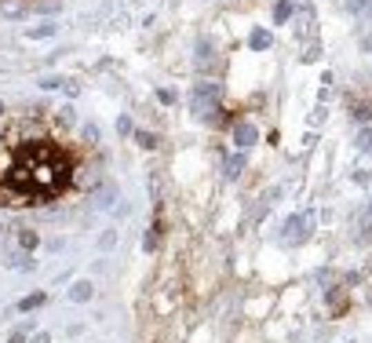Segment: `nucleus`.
I'll list each match as a JSON object with an SVG mask.
<instances>
[{"label":"nucleus","mask_w":372,"mask_h":343,"mask_svg":"<svg viewBox=\"0 0 372 343\" xmlns=\"http://www.w3.org/2000/svg\"><path fill=\"white\" fill-rule=\"evenodd\" d=\"M70 172H73L70 157L55 143H48V139H26L15 150V157H11L8 183L19 186L30 205H41L44 197H55L59 190H66Z\"/></svg>","instance_id":"obj_1"},{"label":"nucleus","mask_w":372,"mask_h":343,"mask_svg":"<svg viewBox=\"0 0 372 343\" xmlns=\"http://www.w3.org/2000/svg\"><path fill=\"white\" fill-rule=\"evenodd\" d=\"M190 113L201 124H223V88L215 81H197L190 95Z\"/></svg>","instance_id":"obj_2"},{"label":"nucleus","mask_w":372,"mask_h":343,"mask_svg":"<svg viewBox=\"0 0 372 343\" xmlns=\"http://www.w3.org/2000/svg\"><path fill=\"white\" fill-rule=\"evenodd\" d=\"M281 245H303L306 241V215H288L285 226H281Z\"/></svg>","instance_id":"obj_3"},{"label":"nucleus","mask_w":372,"mask_h":343,"mask_svg":"<svg viewBox=\"0 0 372 343\" xmlns=\"http://www.w3.org/2000/svg\"><path fill=\"white\" fill-rule=\"evenodd\" d=\"M4 266H11V271H37V259H33V252H26V248H8L4 252Z\"/></svg>","instance_id":"obj_4"},{"label":"nucleus","mask_w":372,"mask_h":343,"mask_svg":"<svg viewBox=\"0 0 372 343\" xmlns=\"http://www.w3.org/2000/svg\"><path fill=\"white\" fill-rule=\"evenodd\" d=\"M234 143H237V150L255 146V143H260V128H255V124H248V121H237V124H234Z\"/></svg>","instance_id":"obj_5"},{"label":"nucleus","mask_w":372,"mask_h":343,"mask_svg":"<svg viewBox=\"0 0 372 343\" xmlns=\"http://www.w3.org/2000/svg\"><path fill=\"white\" fill-rule=\"evenodd\" d=\"M245 168H248V154H245V150H237V154H230L223 161V175H226V179H237Z\"/></svg>","instance_id":"obj_6"},{"label":"nucleus","mask_w":372,"mask_h":343,"mask_svg":"<svg viewBox=\"0 0 372 343\" xmlns=\"http://www.w3.org/2000/svg\"><path fill=\"white\" fill-rule=\"evenodd\" d=\"M15 245L26 252H37L41 248V234H37L33 226H15Z\"/></svg>","instance_id":"obj_7"},{"label":"nucleus","mask_w":372,"mask_h":343,"mask_svg":"<svg viewBox=\"0 0 372 343\" xmlns=\"http://www.w3.org/2000/svg\"><path fill=\"white\" fill-rule=\"evenodd\" d=\"M55 33H59V22L44 19V22H37V26L26 30V41H48V37H55Z\"/></svg>","instance_id":"obj_8"},{"label":"nucleus","mask_w":372,"mask_h":343,"mask_svg":"<svg viewBox=\"0 0 372 343\" xmlns=\"http://www.w3.org/2000/svg\"><path fill=\"white\" fill-rule=\"evenodd\" d=\"M66 296H70V303H88V300L95 296V285L88 282V277H81V282H73V285H70Z\"/></svg>","instance_id":"obj_9"},{"label":"nucleus","mask_w":372,"mask_h":343,"mask_svg":"<svg viewBox=\"0 0 372 343\" xmlns=\"http://www.w3.org/2000/svg\"><path fill=\"white\" fill-rule=\"evenodd\" d=\"M271 44H274V33L266 30V26H255V30L248 33V48H252V52H266Z\"/></svg>","instance_id":"obj_10"},{"label":"nucleus","mask_w":372,"mask_h":343,"mask_svg":"<svg viewBox=\"0 0 372 343\" xmlns=\"http://www.w3.org/2000/svg\"><path fill=\"white\" fill-rule=\"evenodd\" d=\"M0 205L8 208V205H30V201H26V194H22L19 186H11V183L4 179V183H0Z\"/></svg>","instance_id":"obj_11"},{"label":"nucleus","mask_w":372,"mask_h":343,"mask_svg":"<svg viewBox=\"0 0 372 343\" xmlns=\"http://www.w3.org/2000/svg\"><path fill=\"white\" fill-rule=\"evenodd\" d=\"M44 303H48L44 292H30V296H22V300H19V314H33V311H41Z\"/></svg>","instance_id":"obj_12"},{"label":"nucleus","mask_w":372,"mask_h":343,"mask_svg":"<svg viewBox=\"0 0 372 343\" xmlns=\"http://www.w3.org/2000/svg\"><path fill=\"white\" fill-rule=\"evenodd\" d=\"M113 201H117V186H113V183H102V190L95 194V205H99V208H110Z\"/></svg>","instance_id":"obj_13"},{"label":"nucleus","mask_w":372,"mask_h":343,"mask_svg":"<svg viewBox=\"0 0 372 343\" xmlns=\"http://www.w3.org/2000/svg\"><path fill=\"white\" fill-rule=\"evenodd\" d=\"M292 11H296L292 0H277V4H274V22H277V26H285V22L292 19Z\"/></svg>","instance_id":"obj_14"},{"label":"nucleus","mask_w":372,"mask_h":343,"mask_svg":"<svg viewBox=\"0 0 372 343\" xmlns=\"http://www.w3.org/2000/svg\"><path fill=\"white\" fill-rule=\"evenodd\" d=\"M70 77H59V73H48V77H41V92H59V88H66Z\"/></svg>","instance_id":"obj_15"},{"label":"nucleus","mask_w":372,"mask_h":343,"mask_svg":"<svg viewBox=\"0 0 372 343\" xmlns=\"http://www.w3.org/2000/svg\"><path fill=\"white\" fill-rule=\"evenodd\" d=\"M55 121L62 124V128H73V124H77V110H73V106L66 103V106L59 110V117H55Z\"/></svg>","instance_id":"obj_16"},{"label":"nucleus","mask_w":372,"mask_h":343,"mask_svg":"<svg viewBox=\"0 0 372 343\" xmlns=\"http://www.w3.org/2000/svg\"><path fill=\"white\" fill-rule=\"evenodd\" d=\"M135 143L143 146V150H157V135H153V132H143V128H139V132H135Z\"/></svg>","instance_id":"obj_17"},{"label":"nucleus","mask_w":372,"mask_h":343,"mask_svg":"<svg viewBox=\"0 0 372 343\" xmlns=\"http://www.w3.org/2000/svg\"><path fill=\"white\" fill-rule=\"evenodd\" d=\"M358 150H362V154H369V150H372V124L358 132Z\"/></svg>","instance_id":"obj_18"},{"label":"nucleus","mask_w":372,"mask_h":343,"mask_svg":"<svg viewBox=\"0 0 372 343\" xmlns=\"http://www.w3.org/2000/svg\"><path fill=\"white\" fill-rule=\"evenodd\" d=\"M81 135H84V143H88V146H95V143H99V124L88 121L84 128H81Z\"/></svg>","instance_id":"obj_19"},{"label":"nucleus","mask_w":372,"mask_h":343,"mask_svg":"<svg viewBox=\"0 0 372 343\" xmlns=\"http://www.w3.org/2000/svg\"><path fill=\"white\" fill-rule=\"evenodd\" d=\"M197 62H212V41H208V37L197 41Z\"/></svg>","instance_id":"obj_20"},{"label":"nucleus","mask_w":372,"mask_h":343,"mask_svg":"<svg viewBox=\"0 0 372 343\" xmlns=\"http://www.w3.org/2000/svg\"><path fill=\"white\" fill-rule=\"evenodd\" d=\"M322 59V44H306V52H303V62H317Z\"/></svg>","instance_id":"obj_21"},{"label":"nucleus","mask_w":372,"mask_h":343,"mask_svg":"<svg viewBox=\"0 0 372 343\" xmlns=\"http://www.w3.org/2000/svg\"><path fill=\"white\" fill-rule=\"evenodd\" d=\"M157 103H161V106H175V92H172V88H161V92H157Z\"/></svg>","instance_id":"obj_22"},{"label":"nucleus","mask_w":372,"mask_h":343,"mask_svg":"<svg viewBox=\"0 0 372 343\" xmlns=\"http://www.w3.org/2000/svg\"><path fill=\"white\" fill-rule=\"evenodd\" d=\"M117 132H121V135H135V124H132V117H117Z\"/></svg>","instance_id":"obj_23"},{"label":"nucleus","mask_w":372,"mask_h":343,"mask_svg":"<svg viewBox=\"0 0 372 343\" xmlns=\"http://www.w3.org/2000/svg\"><path fill=\"white\" fill-rule=\"evenodd\" d=\"M113 245H117V231L102 234V241H99V248H113Z\"/></svg>","instance_id":"obj_24"},{"label":"nucleus","mask_w":372,"mask_h":343,"mask_svg":"<svg viewBox=\"0 0 372 343\" xmlns=\"http://www.w3.org/2000/svg\"><path fill=\"white\" fill-rule=\"evenodd\" d=\"M30 343H51V333H33Z\"/></svg>","instance_id":"obj_25"},{"label":"nucleus","mask_w":372,"mask_h":343,"mask_svg":"<svg viewBox=\"0 0 372 343\" xmlns=\"http://www.w3.org/2000/svg\"><path fill=\"white\" fill-rule=\"evenodd\" d=\"M62 92H66V95H70V99H73V95H77V92H81V88H77V81H66V88H62Z\"/></svg>","instance_id":"obj_26"},{"label":"nucleus","mask_w":372,"mask_h":343,"mask_svg":"<svg viewBox=\"0 0 372 343\" xmlns=\"http://www.w3.org/2000/svg\"><path fill=\"white\" fill-rule=\"evenodd\" d=\"M4 231H8V226H0V248H4Z\"/></svg>","instance_id":"obj_27"},{"label":"nucleus","mask_w":372,"mask_h":343,"mask_svg":"<svg viewBox=\"0 0 372 343\" xmlns=\"http://www.w3.org/2000/svg\"><path fill=\"white\" fill-rule=\"evenodd\" d=\"M4 113H8V106H4V99H0V117H4Z\"/></svg>","instance_id":"obj_28"},{"label":"nucleus","mask_w":372,"mask_h":343,"mask_svg":"<svg viewBox=\"0 0 372 343\" xmlns=\"http://www.w3.org/2000/svg\"><path fill=\"white\" fill-rule=\"evenodd\" d=\"M365 215H372V201H369V208H365Z\"/></svg>","instance_id":"obj_29"}]
</instances>
